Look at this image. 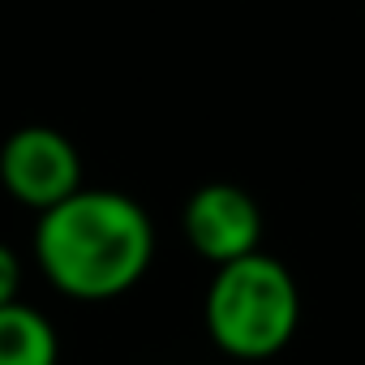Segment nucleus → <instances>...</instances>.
I'll return each mask as SVG.
<instances>
[{
	"mask_svg": "<svg viewBox=\"0 0 365 365\" xmlns=\"http://www.w3.org/2000/svg\"><path fill=\"white\" fill-rule=\"evenodd\" d=\"M39 275L69 301H116L155 262V220L120 190H78L35 224Z\"/></svg>",
	"mask_w": 365,
	"mask_h": 365,
	"instance_id": "obj_1",
	"label": "nucleus"
},
{
	"mask_svg": "<svg viewBox=\"0 0 365 365\" xmlns=\"http://www.w3.org/2000/svg\"><path fill=\"white\" fill-rule=\"evenodd\" d=\"M180 232L202 262L224 267L262 250V211L250 190L232 180H207L180 211Z\"/></svg>",
	"mask_w": 365,
	"mask_h": 365,
	"instance_id": "obj_4",
	"label": "nucleus"
},
{
	"mask_svg": "<svg viewBox=\"0 0 365 365\" xmlns=\"http://www.w3.org/2000/svg\"><path fill=\"white\" fill-rule=\"evenodd\" d=\"M22 297V258L0 241V305H9Z\"/></svg>",
	"mask_w": 365,
	"mask_h": 365,
	"instance_id": "obj_6",
	"label": "nucleus"
},
{
	"mask_svg": "<svg viewBox=\"0 0 365 365\" xmlns=\"http://www.w3.org/2000/svg\"><path fill=\"white\" fill-rule=\"evenodd\" d=\"M211 344L232 361L279 356L301 327V288L275 254H245L215 267L202 301Z\"/></svg>",
	"mask_w": 365,
	"mask_h": 365,
	"instance_id": "obj_2",
	"label": "nucleus"
},
{
	"mask_svg": "<svg viewBox=\"0 0 365 365\" xmlns=\"http://www.w3.org/2000/svg\"><path fill=\"white\" fill-rule=\"evenodd\" d=\"M0 365H61V335L31 301L0 305Z\"/></svg>",
	"mask_w": 365,
	"mask_h": 365,
	"instance_id": "obj_5",
	"label": "nucleus"
},
{
	"mask_svg": "<svg viewBox=\"0 0 365 365\" xmlns=\"http://www.w3.org/2000/svg\"><path fill=\"white\" fill-rule=\"evenodd\" d=\"M0 185L35 215L82 190V155L73 138L52 125H22L0 142Z\"/></svg>",
	"mask_w": 365,
	"mask_h": 365,
	"instance_id": "obj_3",
	"label": "nucleus"
}]
</instances>
